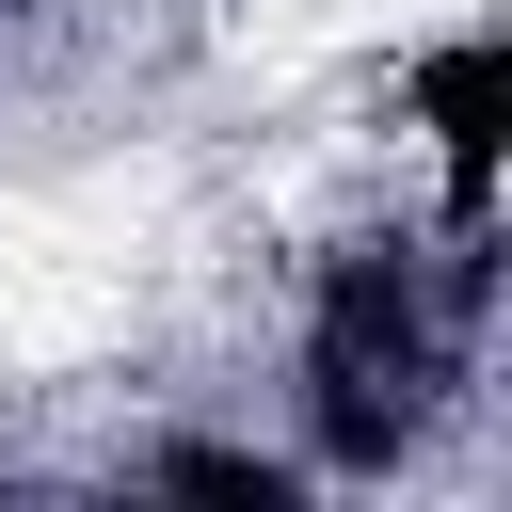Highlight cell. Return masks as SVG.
<instances>
[{
  "instance_id": "2",
  "label": "cell",
  "mask_w": 512,
  "mask_h": 512,
  "mask_svg": "<svg viewBox=\"0 0 512 512\" xmlns=\"http://www.w3.org/2000/svg\"><path fill=\"white\" fill-rule=\"evenodd\" d=\"M384 192H416L432 224H464V240H496V160H512V16L496 0H464V16H432L400 64H384Z\"/></svg>"
},
{
  "instance_id": "1",
  "label": "cell",
  "mask_w": 512,
  "mask_h": 512,
  "mask_svg": "<svg viewBox=\"0 0 512 512\" xmlns=\"http://www.w3.org/2000/svg\"><path fill=\"white\" fill-rule=\"evenodd\" d=\"M496 368V240L432 224L416 192L352 208L320 256H288V320H272V432L304 464V496H384L416 480Z\"/></svg>"
}]
</instances>
